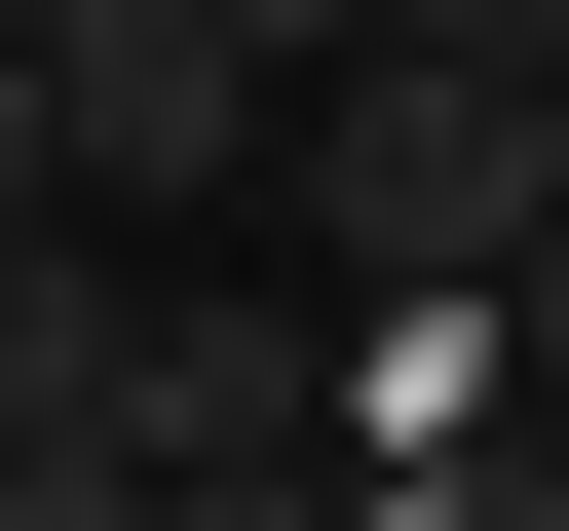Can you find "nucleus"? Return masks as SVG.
I'll list each match as a JSON object with an SVG mask.
<instances>
[{
	"instance_id": "obj_1",
	"label": "nucleus",
	"mask_w": 569,
	"mask_h": 531,
	"mask_svg": "<svg viewBox=\"0 0 569 531\" xmlns=\"http://www.w3.org/2000/svg\"><path fill=\"white\" fill-rule=\"evenodd\" d=\"M266 190L342 228V304H493V266H531V77H456V39H342L305 114H266Z\"/></svg>"
},
{
	"instance_id": "obj_2",
	"label": "nucleus",
	"mask_w": 569,
	"mask_h": 531,
	"mask_svg": "<svg viewBox=\"0 0 569 531\" xmlns=\"http://www.w3.org/2000/svg\"><path fill=\"white\" fill-rule=\"evenodd\" d=\"M0 39H39V114H77V228H190V190H266V77L228 0H0Z\"/></svg>"
},
{
	"instance_id": "obj_3",
	"label": "nucleus",
	"mask_w": 569,
	"mask_h": 531,
	"mask_svg": "<svg viewBox=\"0 0 569 531\" xmlns=\"http://www.w3.org/2000/svg\"><path fill=\"white\" fill-rule=\"evenodd\" d=\"M152 493H228V455H342V342L305 304H152V266H114V380H77Z\"/></svg>"
},
{
	"instance_id": "obj_4",
	"label": "nucleus",
	"mask_w": 569,
	"mask_h": 531,
	"mask_svg": "<svg viewBox=\"0 0 569 531\" xmlns=\"http://www.w3.org/2000/svg\"><path fill=\"white\" fill-rule=\"evenodd\" d=\"M0 531H152V455L114 418H0Z\"/></svg>"
},
{
	"instance_id": "obj_5",
	"label": "nucleus",
	"mask_w": 569,
	"mask_h": 531,
	"mask_svg": "<svg viewBox=\"0 0 569 531\" xmlns=\"http://www.w3.org/2000/svg\"><path fill=\"white\" fill-rule=\"evenodd\" d=\"M39 228H77V114H39V39H0V266H39Z\"/></svg>"
},
{
	"instance_id": "obj_6",
	"label": "nucleus",
	"mask_w": 569,
	"mask_h": 531,
	"mask_svg": "<svg viewBox=\"0 0 569 531\" xmlns=\"http://www.w3.org/2000/svg\"><path fill=\"white\" fill-rule=\"evenodd\" d=\"M380 39H456V77H569V0H380Z\"/></svg>"
},
{
	"instance_id": "obj_7",
	"label": "nucleus",
	"mask_w": 569,
	"mask_h": 531,
	"mask_svg": "<svg viewBox=\"0 0 569 531\" xmlns=\"http://www.w3.org/2000/svg\"><path fill=\"white\" fill-rule=\"evenodd\" d=\"M152 531H342V455H228V493H152Z\"/></svg>"
},
{
	"instance_id": "obj_8",
	"label": "nucleus",
	"mask_w": 569,
	"mask_h": 531,
	"mask_svg": "<svg viewBox=\"0 0 569 531\" xmlns=\"http://www.w3.org/2000/svg\"><path fill=\"white\" fill-rule=\"evenodd\" d=\"M228 39H266V77H342V39H380V0H228Z\"/></svg>"
}]
</instances>
